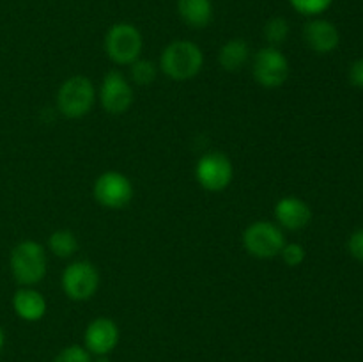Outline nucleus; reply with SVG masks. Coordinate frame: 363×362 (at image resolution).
Here are the masks:
<instances>
[{
	"label": "nucleus",
	"instance_id": "9",
	"mask_svg": "<svg viewBox=\"0 0 363 362\" xmlns=\"http://www.w3.org/2000/svg\"><path fill=\"white\" fill-rule=\"evenodd\" d=\"M195 177L204 190L222 192L233 183L234 165L225 153L209 151L197 160Z\"/></svg>",
	"mask_w": 363,
	"mask_h": 362
},
{
	"label": "nucleus",
	"instance_id": "7",
	"mask_svg": "<svg viewBox=\"0 0 363 362\" xmlns=\"http://www.w3.org/2000/svg\"><path fill=\"white\" fill-rule=\"evenodd\" d=\"M64 295L74 302L91 300L99 287V272L87 259H78L64 268L60 277Z\"/></svg>",
	"mask_w": 363,
	"mask_h": 362
},
{
	"label": "nucleus",
	"instance_id": "16",
	"mask_svg": "<svg viewBox=\"0 0 363 362\" xmlns=\"http://www.w3.org/2000/svg\"><path fill=\"white\" fill-rule=\"evenodd\" d=\"M250 60V45L245 39L234 38L223 43L218 50V64L225 71H240Z\"/></svg>",
	"mask_w": 363,
	"mask_h": 362
},
{
	"label": "nucleus",
	"instance_id": "15",
	"mask_svg": "<svg viewBox=\"0 0 363 362\" xmlns=\"http://www.w3.org/2000/svg\"><path fill=\"white\" fill-rule=\"evenodd\" d=\"M177 13L181 20L191 28H204L213 20L211 0H177Z\"/></svg>",
	"mask_w": 363,
	"mask_h": 362
},
{
	"label": "nucleus",
	"instance_id": "25",
	"mask_svg": "<svg viewBox=\"0 0 363 362\" xmlns=\"http://www.w3.org/2000/svg\"><path fill=\"white\" fill-rule=\"evenodd\" d=\"M92 362H110L108 355H98L96 358H92Z\"/></svg>",
	"mask_w": 363,
	"mask_h": 362
},
{
	"label": "nucleus",
	"instance_id": "1",
	"mask_svg": "<svg viewBox=\"0 0 363 362\" xmlns=\"http://www.w3.org/2000/svg\"><path fill=\"white\" fill-rule=\"evenodd\" d=\"M204 66V53L197 43L190 39H176L163 48L160 55V70L176 82H186L197 77Z\"/></svg>",
	"mask_w": 363,
	"mask_h": 362
},
{
	"label": "nucleus",
	"instance_id": "8",
	"mask_svg": "<svg viewBox=\"0 0 363 362\" xmlns=\"http://www.w3.org/2000/svg\"><path fill=\"white\" fill-rule=\"evenodd\" d=\"M92 195L103 208L123 209L133 199V183L119 170H106L96 177Z\"/></svg>",
	"mask_w": 363,
	"mask_h": 362
},
{
	"label": "nucleus",
	"instance_id": "3",
	"mask_svg": "<svg viewBox=\"0 0 363 362\" xmlns=\"http://www.w3.org/2000/svg\"><path fill=\"white\" fill-rule=\"evenodd\" d=\"M96 103V87L84 75H74L64 80L57 91V109L67 119L87 116Z\"/></svg>",
	"mask_w": 363,
	"mask_h": 362
},
{
	"label": "nucleus",
	"instance_id": "13",
	"mask_svg": "<svg viewBox=\"0 0 363 362\" xmlns=\"http://www.w3.org/2000/svg\"><path fill=\"white\" fill-rule=\"evenodd\" d=\"M275 220L282 229L301 231L311 224L312 209L308 202H305L301 197L286 195L277 201Z\"/></svg>",
	"mask_w": 363,
	"mask_h": 362
},
{
	"label": "nucleus",
	"instance_id": "6",
	"mask_svg": "<svg viewBox=\"0 0 363 362\" xmlns=\"http://www.w3.org/2000/svg\"><path fill=\"white\" fill-rule=\"evenodd\" d=\"M289 71V60L279 46H262L252 60V77L264 89L282 87Z\"/></svg>",
	"mask_w": 363,
	"mask_h": 362
},
{
	"label": "nucleus",
	"instance_id": "26",
	"mask_svg": "<svg viewBox=\"0 0 363 362\" xmlns=\"http://www.w3.org/2000/svg\"><path fill=\"white\" fill-rule=\"evenodd\" d=\"M4 344H6V334H4L2 327H0V351L4 350Z\"/></svg>",
	"mask_w": 363,
	"mask_h": 362
},
{
	"label": "nucleus",
	"instance_id": "23",
	"mask_svg": "<svg viewBox=\"0 0 363 362\" xmlns=\"http://www.w3.org/2000/svg\"><path fill=\"white\" fill-rule=\"evenodd\" d=\"M347 251L357 261L363 263V227L351 234L350 240H347Z\"/></svg>",
	"mask_w": 363,
	"mask_h": 362
},
{
	"label": "nucleus",
	"instance_id": "18",
	"mask_svg": "<svg viewBox=\"0 0 363 362\" xmlns=\"http://www.w3.org/2000/svg\"><path fill=\"white\" fill-rule=\"evenodd\" d=\"M289 21L282 16H273L264 25V38L269 46H279L289 38Z\"/></svg>",
	"mask_w": 363,
	"mask_h": 362
},
{
	"label": "nucleus",
	"instance_id": "2",
	"mask_svg": "<svg viewBox=\"0 0 363 362\" xmlns=\"http://www.w3.org/2000/svg\"><path fill=\"white\" fill-rule=\"evenodd\" d=\"M9 266L14 280L20 286H35L45 279L48 268L45 247L34 240L20 241L11 251Z\"/></svg>",
	"mask_w": 363,
	"mask_h": 362
},
{
	"label": "nucleus",
	"instance_id": "5",
	"mask_svg": "<svg viewBox=\"0 0 363 362\" xmlns=\"http://www.w3.org/2000/svg\"><path fill=\"white\" fill-rule=\"evenodd\" d=\"M286 245L284 229L277 222L257 220L243 231V247L257 259L277 258Z\"/></svg>",
	"mask_w": 363,
	"mask_h": 362
},
{
	"label": "nucleus",
	"instance_id": "10",
	"mask_svg": "<svg viewBox=\"0 0 363 362\" xmlns=\"http://www.w3.org/2000/svg\"><path fill=\"white\" fill-rule=\"evenodd\" d=\"M99 103L105 112L121 116L133 105V87L121 71H108L99 85Z\"/></svg>",
	"mask_w": 363,
	"mask_h": 362
},
{
	"label": "nucleus",
	"instance_id": "22",
	"mask_svg": "<svg viewBox=\"0 0 363 362\" xmlns=\"http://www.w3.org/2000/svg\"><path fill=\"white\" fill-rule=\"evenodd\" d=\"M53 362H92V355L80 344H71L62 348L53 358Z\"/></svg>",
	"mask_w": 363,
	"mask_h": 362
},
{
	"label": "nucleus",
	"instance_id": "20",
	"mask_svg": "<svg viewBox=\"0 0 363 362\" xmlns=\"http://www.w3.org/2000/svg\"><path fill=\"white\" fill-rule=\"evenodd\" d=\"M289 4L296 13L308 18H315L321 16L325 11H328L333 0H289Z\"/></svg>",
	"mask_w": 363,
	"mask_h": 362
},
{
	"label": "nucleus",
	"instance_id": "19",
	"mask_svg": "<svg viewBox=\"0 0 363 362\" xmlns=\"http://www.w3.org/2000/svg\"><path fill=\"white\" fill-rule=\"evenodd\" d=\"M156 70L155 62L147 59H137L133 64H130V75H131V80L135 82L137 85H149L155 82Z\"/></svg>",
	"mask_w": 363,
	"mask_h": 362
},
{
	"label": "nucleus",
	"instance_id": "4",
	"mask_svg": "<svg viewBox=\"0 0 363 362\" xmlns=\"http://www.w3.org/2000/svg\"><path fill=\"white\" fill-rule=\"evenodd\" d=\"M103 46H105L106 57L113 64L130 66L135 60L140 59L142 48H144V38H142V32L133 23L119 21V23H113L106 31Z\"/></svg>",
	"mask_w": 363,
	"mask_h": 362
},
{
	"label": "nucleus",
	"instance_id": "24",
	"mask_svg": "<svg viewBox=\"0 0 363 362\" xmlns=\"http://www.w3.org/2000/svg\"><path fill=\"white\" fill-rule=\"evenodd\" d=\"M350 82L353 87L363 89V57L354 60L350 66Z\"/></svg>",
	"mask_w": 363,
	"mask_h": 362
},
{
	"label": "nucleus",
	"instance_id": "12",
	"mask_svg": "<svg viewBox=\"0 0 363 362\" xmlns=\"http://www.w3.org/2000/svg\"><path fill=\"white\" fill-rule=\"evenodd\" d=\"M303 41L318 55H326L339 48L340 32L335 23L325 18H312L303 27Z\"/></svg>",
	"mask_w": 363,
	"mask_h": 362
},
{
	"label": "nucleus",
	"instance_id": "17",
	"mask_svg": "<svg viewBox=\"0 0 363 362\" xmlns=\"http://www.w3.org/2000/svg\"><path fill=\"white\" fill-rule=\"evenodd\" d=\"M78 238L73 231L69 229H57L50 234L48 238V248L53 256L57 258L67 259L71 256L77 254L78 251Z\"/></svg>",
	"mask_w": 363,
	"mask_h": 362
},
{
	"label": "nucleus",
	"instance_id": "21",
	"mask_svg": "<svg viewBox=\"0 0 363 362\" xmlns=\"http://www.w3.org/2000/svg\"><path fill=\"white\" fill-rule=\"evenodd\" d=\"M282 256V261L286 263L287 266H300L301 263L305 261V258H307V251H305V247L301 243H296V241H291V243H287L282 247V251H280V254Z\"/></svg>",
	"mask_w": 363,
	"mask_h": 362
},
{
	"label": "nucleus",
	"instance_id": "11",
	"mask_svg": "<svg viewBox=\"0 0 363 362\" xmlns=\"http://www.w3.org/2000/svg\"><path fill=\"white\" fill-rule=\"evenodd\" d=\"M119 343V327L110 318H96L87 325L84 334V346L91 355H108Z\"/></svg>",
	"mask_w": 363,
	"mask_h": 362
},
{
	"label": "nucleus",
	"instance_id": "14",
	"mask_svg": "<svg viewBox=\"0 0 363 362\" xmlns=\"http://www.w3.org/2000/svg\"><path fill=\"white\" fill-rule=\"evenodd\" d=\"M13 309L16 316L23 322H39L46 314L45 297L38 290L30 286H21L16 293L13 295Z\"/></svg>",
	"mask_w": 363,
	"mask_h": 362
}]
</instances>
